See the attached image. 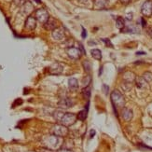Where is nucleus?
<instances>
[{
  "label": "nucleus",
  "mask_w": 152,
  "mask_h": 152,
  "mask_svg": "<svg viewBox=\"0 0 152 152\" xmlns=\"http://www.w3.org/2000/svg\"><path fill=\"white\" fill-rule=\"evenodd\" d=\"M51 134H53L57 137H65L69 134V130L66 126H64L63 124H55L50 129Z\"/></svg>",
  "instance_id": "obj_1"
},
{
  "label": "nucleus",
  "mask_w": 152,
  "mask_h": 152,
  "mask_svg": "<svg viewBox=\"0 0 152 152\" xmlns=\"http://www.w3.org/2000/svg\"><path fill=\"white\" fill-rule=\"evenodd\" d=\"M33 10H34V7H33V5L29 1H26L25 4L22 7V11L24 13V14H28L29 15L30 13L33 11Z\"/></svg>",
  "instance_id": "obj_14"
},
{
  "label": "nucleus",
  "mask_w": 152,
  "mask_h": 152,
  "mask_svg": "<svg viewBox=\"0 0 152 152\" xmlns=\"http://www.w3.org/2000/svg\"><path fill=\"white\" fill-rule=\"evenodd\" d=\"M102 41H104V42L105 43V45L107 46V47L113 48V44H112V43L110 42L109 39H107V38H102Z\"/></svg>",
  "instance_id": "obj_28"
},
{
  "label": "nucleus",
  "mask_w": 152,
  "mask_h": 152,
  "mask_svg": "<svg viewBox=\"0 0 152 152\" xmlns=\"http://www.w3.org/2000/svg\"><path fill=\"white\" fill-rule=\"evenodd\" d=\"M63 70H64L63 65L59 63H55L49 67V73L51 75H60L63 72Z\"/></svg>",
  "instance_id": "obj_9"
},
{
  "label": "nucleus",
  "mask_w": 152,
  "mask_h": 152,
  "mask_svg": "<svg viewBox=\"0 0 152 152\" xmlns=\"http://www.w3.org/2000/svg\"><path fill=\"white\" fill-rule=\"evenodd\" d=\"M64 113L63 111H60V110H58V111H55L54 112V114H53V118H55V121H60V120L62 118V117H63V115H64Z\"/></svg>",
  "instance_id": "obj_21"
},
{
  "label": "nucleus",
  "mask_w": 152,
  "mask_h": 152,
  "mask_svg": "<svg viewBox=\"0 0 152 152\" xmlns=\"http://www.w3.org/2000/svg\"><path fill=\"white\" fill-rule=\"evenodd\" d=\"M44 28L46 30H49V31H53L54 29L57 28V21L52 17H50L48 19V21L46 22L44 24Z\"/></svg>",
  "instance_id": "obj_10"
},
{
  "label": "nucleus",
  "mask_w": 152,
  "mask_h": 152,
  "mask_svg": "<svg viewBox=\"0 0 152 152\" xmlns=\"http://www.w3.org/2000/svg\"><path fill=\"white\" fill-rule=\"evenodd\" d=\"M23 104V100L21 98H18V99H16L15 100V102L12 104V107L14 108V107H16L17 105H20V104Z\"/></svg>",
  "instance_id": "obj_27"
},
{
  "label": "nucleus",
  "mask_w": 152,
  "mask_h": 152,
  "mask_svg": "<svg viewBox=\"0 0 152 152\" xmlns=\"http://www.w3.org/2000/svg\"><path fill=\"white\" fill-rule=\"evenodd\" d=\"M141 23H142V25L145 27V26H146V22H145V20H144L143 18L141 19Z\"/></svg>",
  "instance_id": "obj_35"
},
{
  "label": "nucleus",
  "mask_w": 152,
  "mask_h": 152,
  "mask_svg": "<svg viewBox=\"0 0 152 152\" xmlns=\"http://www.w3.org/2000/svg\"><path fill=\"white\" fill-rule=\"evenodd\" d=\"M68 86H69V89L72 91H76L78 88V81L77 79L75 77H72L68 80Z\"/></svg>",
  "instance_id": "obj_16"
},
{
  "label": "nucleus",
  "mask_w": 152,
  "mask_h": 152,
  "mask_svg": "<svg viewBox=\"0 0 152 152\" xmlns=\"http://www.w3.org/2000/svg\"><path fill=\"white\" fill-rule=\"evenodd\" d=\"M52 37L55 40H63L64 37V31L63 28H56L52 31Z\"/></svg>",
  "instance_id": "obj_11"
},
{
  "label": "nucleus",
  "mask_w": 152,
  "mask_h": 152,
  "mask_svg": "<svg viewBox=\"0 0 152 152\" xmlns=\"http://www.w3.org/2000/svg\"><path fill=\"white\" fill-rule=\"evenodd\" d=\"M136 54L137 55H143V54H145V52H137Z\"/></svg>",
  "instance_id": "obj_36"
},
{
  "label": "nucleus",
  "mask_w": 152,
  "mask_h": 152,
  "mask_svg": "<svg viewBox=\"0 0 152 152\" xmlns=\"http://www.w3.org/2000/svg\"><path fill=\"white\" fill-rule=\"evenodd\" d=\"M95 5L99 8H103L105 5V0H95Z\"/></svg>",
  "instance_id": "obj_25"
},
{
  "label": "nucleus",
  "mask_w": 152,
  "mask_h": 152,
  "mask_svg": "<svg viewBox=\"0 0 152 152\" xmlns=\"http://www.w3.org/2000/svg\"><path fill=\"white\" fill-rule=\"evenodd\" d=\"M135 78H136L135 75L133 73V72H130V71L125 72L123 75V79L128 83H132V82L135 81Z\"/></svg>",
  "instance_id": "obj_13"
},
{
  "label": "nucleus",
  "mask_w": 152,
  "mask_h": 152,
  "mask_svg": "<svg viewBox=\"0 0 152 152\" xmlns=\"http://www.w3.org/2000/svg\"><path fill=\"white\" fill-rule=\"evenodd\" d=\"M120 1L123 4V5H128L132 0H120Z\"/></svg>",
  "instance_id": "obj_31"
},
{
  "label": "nucleus",
  "mask_w": 152,
  "mask_h": 152,
  "mask_svg": "<svg viewBox=\"0 0 152 152\" xmlns=\"http://www.w3.org/2000/svg\"><path fill=\"white\" fill-rule=\"evenodd\" d=\"M82 37L85 38L86 37V30L82 27Z\"/></svg>",
  "instance_id": "obj_34"
},
{
  "label": "nucleus",
  "mask_w": 152,
  "mask_h": 152,
  "mask_svg": "<svg viewBox=\"0 0 152 152\" xmlns=\"http://www.w3.org/2000/svg\"><path fill=\"white\" fill-rule=\"evenodd\" d=\"M83 67H84L85 71L90 72L91 69V64L90 61H84L83 62Z\"/></svg>",
  "instance_id": "obj_24"
},
{
  "label": "nucleus",
  "mask_w": 152,
  "mask_h": 152,
  "mask_svg": "<svg viewBox=\"0 0 152 152\" xmlns=\"http://www.w3.org/2000/svg\"><path fill=\"white\" fill-rule=\"evenodd\" d=\"M103 90H104V94H107V92H108V91H109V87H108L107 85L104 84V85H103Z\"/></svg>",
  "instance_id": "obj_30"
},
{
  "label": "nucleus",
  "mask_w": 152,
  "mask_h": 152,
  "mask_svg": "<svg viewBox=\"0 0 152 152\" xmlns=\"http://www.w3.org/2000/svg\"><path fill=\"white\" fill-rule=\"evenodd\" d=\"M77 118L76 114H73V113H64L59 122H60L61 124H63V125H64V126L69 127V126L73 125L76 122Z\"/></svg>",
  "instance_id": "obj_3"
},
{
  "label": "nucleus",
  "mask_w": 152,
  "mask_h": 152,
  "mask_svg": "<svg viewBox=\"0 0 152 152\" xmlns=\"http://www.w3.org/2000/svg\"><path fill=\"white\" fill-rule=\"evenodd\" d=\"M13 2L17 7H23L25 4L26 0H13Z\"/></svg>",
  "instance_id": "obj_26"
},
{
  "label": "nucleus",
  "mask_w": 152,
  "mask_h": 152,
  "mask_svg": "<svg viewBox=\"0 0 152 152\" xmlns=\"http://www.w3.org/2000/svg\"><path fill=\"white\" fill-rule=\"evenodd\" d=\"M121 116H122L124 121H129L132 120V118H133V111H132L131 109H129V108L124 107L122 109V111H121Z\"/></svg>",
  "instance_id": "obj_12"
},
{
  "label": "nucleus",
  "mask_w": 152,
  "mask_h": 152,
  "mask_svg": "<svg viewBox=\"0 0 152 152\" xmlns=\"http://www.w3.org/2000/svg\"><path fill=\"white\" fill-rule=\"evenodd\" d=\"M37 3H41V0H36Z\"/></svg>",
  "instance_id": "obj_37"
},
{
  "label": "nucleus",
  "mask_w": 152,
  "mask_h": 152,
  "mask_svg": "<svg viewBox=\"0 0 152 152\" xmlns=\"http://www.w3.org/2000/svg\"><path fill=\"white\" fill-rule=\"evenodd\" d=\"M36 27H37V19H36V17L29 15L25 20L24 28L29 30V31H32V30H34Z\"/></svg>",
  "instance_id": "obj_7"
},
{
  "label": "nucleus",
  "mask_w": 152,
  "mask_h": 152,
  "mask_svg": "<svg viewBox=\"0 0 152 152\" xmlns=\"http://www.w3.org/2000/svg\"><path fill=\"white\" fill-rule=\"evenodd\" d=\"M75 104H76L75 101L72 100V99H70V98H64V99H62L61 101H59L58 107H60V108H62V109H66V108L72 107Z\"/></svg>",
  "instance_id": "obj_8"
},
{
  "label": "nucleus",
  "mask_w": 152,
  "mask_h": 152,
  "mask_svg": "<svg viewBox=\"0 0 152 152\" xmlns=\"http://www.w3.org/2000/svg\"><path fill=\"white\" fill-rule=\"evenodd\" d=\"M95 134V132H94V130H91V134H90V137L91 138H92V137H94V135Z\"/></svg>",
  "instance_id": "obj_33"
},
{
  "label": "nucleus",
  "mask_w": 152,
  "mask_h": 152,
  "mask_svg": "<svg viewBox=\"0 0 152 152\" xmlns=\"http://www.w3.org/2000/svg\"><path fill=\"white\" fill-rule=\"evenodd\" d=\"M82 96L84 97V99H89L91 96V89L90 87H85L82 89Z\"/></svg>",
  "instance_id": "obj_20"
},
{
  "label": "nucleus",
  "mask_w": 152,
  "mask_h": 152,
  "mask_svg": "<svg viewBox=\"0 0 152 152\" xmlns=\"http://www.w3.org/2000/svg\"><path fill=\"white\" fill-rule=\"evenodd\" d=\"M66 53L71 59L77 60V59H79L81 56V50H80V49L74 48V47H72V46H71V47L66 49Z\"/></svg>",
  "instance_id": "obj_5"
},
{
  "label": "nucleus",
  "mask_w": 152,
  "mask_h": 152,
  "mask_svg": "<svg viewBox=\"0 0 152 152\" xmlns=\"http://www.w3.org/2000/svg\"><path fill=\"white\" fill-rule=\"evenodd\" d=\"M126 19H127V20H129V21H131V20L133 19V14H132V13H129V14H127Z\"/></svg>",
  "instance_id": "obj_32"
},
{
  "label": "nucleus",
  "mask_w": 152,
  "mask_h": 152,
  "mask_svg": "<svg viewBox=\"0 0 152 152\" xmlns=\"http://www.w3.org/2000/svg\"><path fill=\"white\" fill-rule=\"evenodd\" d=\"M91 54L92 57L95 59V60H101V59H102V52H101L100 50H97V49L91 50Z\"/></svg>",
  "instance_id": "obj_17"
},
{
  "label": "nucleus",
  "mask_w": 152,
  "mask_h": 152,
  "mask_svg": "<svg viewBox=\"0 0 152 152\" xmlns=\"http://www.w3.org/2000/svg\"><path fill=\"white\" fill-rule=\"evenodd\" d=\"M116 26L117 28H118L120 30H123L125 27V22H124V19L122 17H118L116 20Z\"/></svg>",
  "instance_id": "obj_18"
},
{
  "label": "nucleus",
  "mask_w": 152,
  "mask_h": 152,
  "mask_svg": "<svg viewBox=\"0 0 152 152\" xmlns=\"http://www.w3.org/2000/svg\"><path fill=\"white\" fill-rule=\"evenodd\" d=\"M135 83H136V86L138 88H144L145 85L147 84V81L143 78V77H140L135 78Z\"/></svg>",
  "instance_id": "obj_19"
},
{
  "label": "nucleus",
  "mask_w": 152,
  "mask_h": 152,
  "mask_svg": "<svg viewBox=\"0 0 152 152\" xmlns=\"http://www.w3.org/2000/svg\"><path fill=\"white\" fill-rule=\"evenodd\" d=\"M55 152H74L72 149H69V148H59L57 151Z\"/></svg>",
  "instance_id": "obj_29"
},
{
  "label": "nucleus",
  "mask_w": 152,
  "mask_h": 152,
  "mask_svg": "<svg viewBox=\"0 0 152 152\" xmlns=\"http://www.w3.org/2000/svg\"><path fill=\"white\" fill-rule=\"evenodd\" d=\"M35 17L37 19V21H38L39 23H45L48 21V19L50 18V15H49V12L45 9H38L36 10Z\"/></svg>",
  "instance_id": "obj_4"
},
{
  "label": "nucleus",
  "mask_w": 152,
  "mask_h": 152,
  "mask_svg": "<svg viewBox=\"0 0 152 152\" xmlns=\"http://www.w3.org/2000/svg\"><path fill=\"white\" fill-rule=\"evenodd\" d=\"M142 77L147 82H151L152 81V73H151V72H145Z\"/></svg>",
  "instance_id": "obj_22"
},
{
  "label": "nucleus",
  "mask_w": 152,
  "mask_h": 152,
  "mask_svg": "<svg viewBox=\"0 0 152 152\" xmlns=\"http://www.w3.org/2000/svg\"><path fill=\"white\" fill-rule=\"evenodd\" d=\"M88 107H89V103L87 105H86V108L81 110V111H79V113L77 115V118L79 121H84L86 120V118H87V115H88Z\"/></svg>",
  "instance_id": "obj_15"
},
{
  "label": "nucleus",
  "mask_w": 152,
  "mask_h": 152,
  "mask_svg": "<svg viewBox=\"0 0 152 152\" xmlns=\"http://www.w3.org/2000/svg\"><path fill=\"white\" fill-rule=\"evenodd\" d=\"M141 12L144 16L150 17L152 15V1H150V0H147V1L142 5Z\"/></svg>",
  "instance_id": "obj_6"
},
{
  "label": "nucleus",
  "mask_w": 152,
  "mask_h": 152,
  "mask_svg": "<svg viewBox=\"0 0 152 152\" xmlns=\"http://www.w3.org/2000/svg\"><path fill=\"white\" fill-rule=\"evenodd\" d=\"M111 102L114 105V108L120 107L122 108L125 104V99L123 95L118 91H114L111 94Z\"/></svg>",
  "instance_id": "obj_2"
},
{
  "label": "nucleus",
  "mask_w": 152,
  "mask_h": 152,
  "mask_svg": "<svg viewBox=\"0 0 152 152\" xmlns=\"http://www.w3.org/2000/svg\"><path fill=\"white\" fill-rule=\"evenodd\" d=\"M91 77L90 76H86L82 79V84L85 86V87H88V85L91 83Z\"/></svg>",
  "instance_id": "obj_23"
}]
</instances>
